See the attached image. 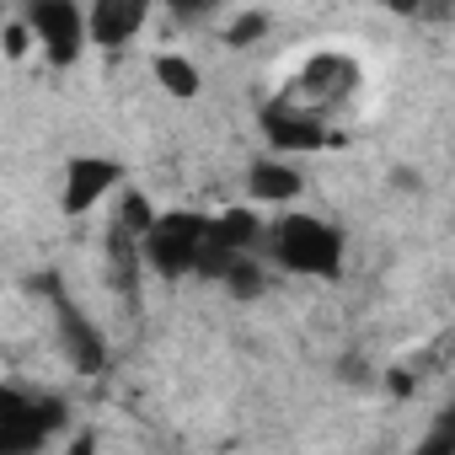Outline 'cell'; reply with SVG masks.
I'll return each mask as SVG.
<instances>
[{
    "label": "cell",
    "mask_w": 455,
    "mask_h": 455,
    "mask_svg": "<svg viewBox=\"0 0 455 455\" xmlns=\"http://www.w3.org/2000/svg\"><path fill=\"white\" fill-rule=\"evenodd\" d=\"M263 247L268 258L295 274V279H343L348 268V236L343 225L322 220V214H306V209H279L274 220H263Z\"/></svg>",
    "instance_id": "obj_1"
},
{
    "label": "cell",
    "mask_w": 455,
    "mask_h": 455,
    "mask_svg": "<svg viewBox=\"0 0 455 455\" xmlns=\"http://www.w3.org/2000/svg\"><path fill=\"white\" fill-rule=\"evenodd\" d=\"M204 225H209L204 209H156V220L140 236V263L161 279H193Z\"/></svg>",
    "instance_id": "obj_2"
},
{
    "label": "cell",
    "mask_w": 455,
    "mask_h": 455,
    "mask_svg": "<svg viewBox=\"0 0 455 455\" xmlns=\"http://www.w3.org/2000/svg\"><path fill=\"white\" fill-rule=\"evenodd\" d=\"M33 44L44 49V60L54 70H70L86 49V6L81 0H28V17Z\"/></svg>",
    "instance_id": "obj_3"
},
{
    "label": "cell",
    "mask_w": 455,
    "mask_h": 455,
    "mask_svg": "<svg viewBox=\"0 0 455 455\" xmlns=\"http://www.w3.org/2000/svg\"><path fill=\"white\" fill-rule=\"evenodd\" d=\"M38 290L54 300V322H60V348H65V359H70V370L76 375H102L108 370V338H102V327L54 284V279H38Z\"/></svg>",
    "instance_id": "obj_4"
},
{
    "label": "cell",
    "mask_w": 455,
    "mask_h": 455,
    "mask_svg": "<svg viewBox=\"0 0 455 455\" xmlns=\"http://www.w3.org/2000/svg\"><path fill=\"white\" fill-rule=\"evenodd\" d=\"M258 129L268 140L274 156H316L332 145V129H327V113L322 108H295V102H268L258 113Z\"/></svg>",
    "instance_id": "obj_5"
},
{
    "label": "cell",
    "mask_w": 455,
    "mask_h": 455,
    "mask_svg": "<svg viewBox=\"0 0 455 455\" xmlns=\"http://www.w3.org/2000/svg\"><path fill=\"white\" fill-rule=\"evenodd\" d=\"M118 188H124V161H118V156H70L60 209L81 220V214H92L102 198H113Z\"/></svg>",
    "instance_id": "obj_6"
},
{
    "label": "cell",
    "mask_w": 455,
    "mask_h": 455,
    "mask_svg": "<svg viewBox=\"0 0 455 455\" xmlns=\"http://www.w3.org/2000/svg\"><path fill=\"white\" fill-rule=\"evenodd\" d=\"M150 12H156V0H92L86 6V44L118 54L145 33Z\"/></svg>",
    "instance_id": "obj_7"
},
{
    "label": "cell",
    "mask_w": 455,
    "mask_h": 455,
    "mask_svg": "<svg viewBox=\"0 0 455 455\" xmlns=\"http://www.w3.org/2000/svg\"><path fill=\"white\" fill-rule=\"evenodd\" d=\"M60 428H65V407L33 396L22 412L0 418V455H33V450H44Z\"/></svg>",
    "instance_id": "obj_8"
},
{
    "label": "cell",
    "mask_w": 455,
    "mask_h": 455,
    "mask_svg": "<svg viewBox=\"0 0 455 455\" xmlns=\"http://www.w3.org/2000/svg\"><path fill=\"white\" fill-rule=\"evenodd\" d=\"M300 193H306V177H300V166L290 156H274L268 150V156H258L247 166V198L258 209H290Z\"/></svg>",
    "instance_id": "obj_9"
},
{
    "label": "cell",
    "mask_w": 455,
    "mask_h": 455,
    "mask_svg": "<svg viewBox=\"0 0 455 455\" xmlns=\"http://www.w3.org/2000/svg\"><path fill=\"white\" fill-rule=\"evenodd\" d=\"M300 86H306L311 108H322V113H327V102H338L343 92H354V86H359V70H354V60H343V54H316V60L306 65Z\"/></svg>",
    "instance_id": "obj_10"
},
{
    "label": "cell",
    "mask_w": 455,
    "mask_h": 455,
    "mask_svg": "<svg viewBox=\"0 0 455 455\" xmlns=\"http://www.w3.org/2000/svg\"><path fill=\"white\" fill-rule=\"evenodd\" d=\"M204 236L214 242V247H231V252H252L258 242H263V214H258V204H231V209H220V214H209V225H204Z\"/></svg>",
    "instance_id": "obj_11"
},
{
    "label": "cell",
    "mask_w": 455,
    "mask_h": 455,
    "mask_svg": "<svg viewBox=\"0 0 455 455\" xmlns=\"http://www.w3.org/2000/svg\"><path fill=\"white\" fill-rule=\"evenodd\" d=\"M140 236L134 231H124V225L113 220V231H108V274H113V284L134 300V290H140Z\"/></svg>",
    "instance_id": "obj_12"
},
{
    "label": "cell",
    "mask_w": 455,
    "mask_h": 455,
    "mask_svg": "<svg viewBox=\"0 0 455 455\" xmlns=\"http://www.w3.org/2000/svg\"><path fill=\"white\" fill-rule=\"evenodd\" d=\"M156 86L166 92V97H177V102H193L198 92H204V76H198V65L193 60H182V54H156Z\"/></svg>",
    "instance_id": "obj_13"
},
{
    "label": "cell",
    "mask_w": 455,
    "mask_h": 455,
    "mask_svg": "<svg viewBox=\"0 0 455 455\" xmlns=\"http://www.w3.org/2000/svg\"><path fill=\"white\" fill-rule=\"evenodd\" d=\"M214 284H225V295H231V300H258L268 290V274H263V263L252 252H242V258H231V268H225Z\"/></svg>",
    "instance_id": "obj_14"
},
{
    "label": "cell",
    "mask_w": 455,
    "mask_h": 455,
    "mask_svg": "<svg viewBox=\"0 0 455 455\" xmlns=\"http://www.w3.org/2000/svg\"><path fill=\"white\" fill-rule=\"evenodd\" d=\"M268 28H274L268 12H242V17H231V28H225V49H252V44L268 38Z\"/></svg>",
    "instance_id": "obj_15"
},
{
    "label": "cell",
    "mask_w": 455,
    "mask_h": 455,
    "mask_svg": "<svg viewBox=\"0 0 455 455\" xmlns=\"http://www.w3.org/2000/svg\"><path fill=\"white\" fill-rule=\"evenodd\" d=\"M156 220V204L140 193V188H118V225L124 231H134V236H145V225Z\"/></svg>",
    "instance_id": "obj_16"
},
{
    "label": "cell",
    "mask_w": 455,
    "mask_h": 455,
    "mask_svg": "<svg viewBox=\"0 0 455 455\" xmlns=\"http://www.w3.org/2000/svg\"><path fill=\"white\" fill-rule=\"evenodd\" d=\"M0 49H6V60H28L33 28H28V22H6V33H0Z\"/></svg>",
    "instance_id": "obj_17"
},
{
    "label": "cell",
    "mask_w": 455,
    "mask_h": 455,
    "mask_svg": "<svg viewBox=\"0 0 455 455\" xmlns=\"http://www.w3.org/2000/svg\"><path fill=\"white\" fill-rule=\"evenodd\" d=\"M391 17H444V0H380Z\"/></svg>",
    "instance_id": "obj_18"
},
{
    "label": "cell",
    "mask_w": 455,
    "mask_h": 455,
    "mask_svg": "<svg viewBox=\"0 0 455 455\" xmlns=\"http://www.w3.org/2000/svg\"><path fill=\"white\" fill-rule=\"evenodd\" d=\"M161 6H166L177 22H204V17H214L220 0H161Z\"/></svg>",
    "instance_id": "obj_19"
},
{
    "label": "cell",
    "mask_w": 455,
    "mask_h": 455,
    "mask_svg": "<svg viewBox=\"0 0 455 455\" xmlns=\"http://www.w3.org/2000/svg\"><path fill=\"white\" fill-rule=\"evenodd\" d=\"M33 396L28 391H17V386H6V380H0V418H12V412H22Z\"/></svg>",
    "instance_id": "obj_20"
},
{
    "label": "cell",
    "mask_w": 455,
    "mask_h": 455,
    "mask_svg": "<svg viewBox=\"0 0 455 455\" xmlns=\"http://www.w3.org/2000/svg\"><path fill=\"white\" fill-rule=\"evenodd\" d=\"M386 386H391V396H412V386H418V380H412L407 370H391V375H386Z\"/></svg>",
    "instance_id": "obj_21"
}]
</instances>
